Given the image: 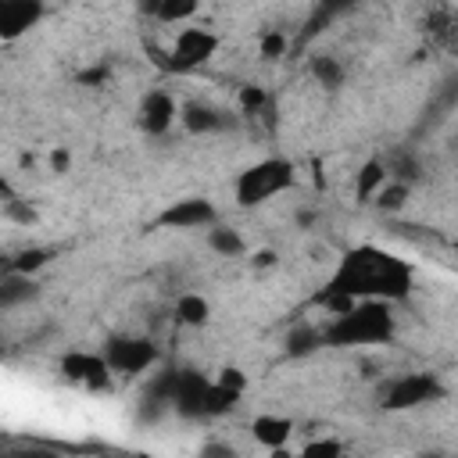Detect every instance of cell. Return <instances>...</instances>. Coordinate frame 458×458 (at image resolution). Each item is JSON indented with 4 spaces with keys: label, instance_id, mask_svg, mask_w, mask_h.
Wrapping results in <instances>:
<instances>
[{
    "label": "cell",
    "instance_id": "cell-7",
    "mask_svg": "<svg viewBox=\"0 0 458 458\" xmlns=\"http://www.w3.org/2000/svg\"><path fill=\"white\" fill-rule=\"evenodd\" d=\"M218 222V211L211 200L204 197H186V200H175L168 204L161 215H157V225L165 229H208Z\"/></svg>",
    "mask_w": 458,
    "mask_h": 458
},
{
    "label": "cell",
    "instance_id": "cell-19",
    "mask_svg": "<svg viewBox=\"0 0 458 458\" xmlns=\"http://www.w3.org/2000/svg\"><path fill=\"white\" fill-rule=\"evenodd\" d=\"M308 72L318 79V86H326V89H336V86H344V64L333 57V54H315L311 61H308Z\"/></svg>",
    "mask_w": 458,
    "mask_h": 458
},
{
    "label": "cell",
    "instance_id": "cell-27",
    "mask_svg": "<svg viewBox=\"0 0 458 458\" xmlns=\"http://www.w3.org/2000/svg\"><path fill=\"white\" fill-rule=\"evenodd\" d=\"M107 75H111V68H107V64H97V68H86V72L79 75V82H86V86H100Z\"/></svg>",
    "mask_w": 458,
    "mask_h": 458
},
{
    "label": "cell",
    "instance_id": "cell-11",
    "mask_svg": "<svg viewBox=\"0 0 458 458\" xmlns=\"http://www.w3.org/2000/svg\"><path fill=\"white\" fill-rule=\"evenodd\" d=\"M179 122L186 125V132H193V136H208V132H225V129H233L236 125V118H229V111H222V107H211V104H186L182 111H179Z\"/></svg>",
    "mask_w": 458,
    "mask_h": 458
},
{
    "label": "cell",
    "instance_id": "cell-30",
    "mask_svg": "<svg viewBox=\"0 0 458 458\" xmlns=\"http://www.w3.org/2000/svg\"><path fill=\"white\" fill-rule=\"evenodd\" d=\"M454 25H458V18H454Z\"/></svg>",
    "mask_w": 458,
    "mask_h": 458
},
{
    "label": "cell",
    "instance_id": "cell-2",
    "mask_svg": "<svg viewBox=\"0 0 458 458\" xmlns=\"http://www.w3.org/2000/svg\"><path fill=\"white\" fill-rule=\"evenodd\" d=\"M397 318L390 311V301H354L344 315H333L326 326V344L333 347H376L394 340Z\"/></svg>",
    "mask_w": 458,
    "mask_h": 458
},
{
    "label": "cell",
    "instance_id": "cell-5",
    "mask_svg": "<svg viewBox=\"0 0 458 458\" xmlns=\"http://www.w3.org/2000/svg\"><path fill=\"white\" fill-rule=\"evenodd\" d=\"M437 397H444V386L433 372H408V376H397L383 390V408L386 411H411V408L429 404Z\"/></svg>",
    "mask_w": 458,
    "mask_h": 458
},
{
    "label": "cell",
    "instance_id": "cell-17",
    "mask_svg": "<svg viewBox=\"0 0 458 458\" xmlns=\"http://www.w3.org/2000/svg\"><path fill=\"white\" fill-rule=\"evenodd\" d=\"M208 247L215 250V254H222V258H240L243 250H247V243H243V236L236 233V229H229V225H208Z\"/></svg>",
    "mask_w": 458,
    "mask_h": 458
},
{
    "label": "cell",
    "instance_id": "cell-21",
    "mask_svg": "<svg viewBox=\"0 0 458 458\" xmlns=\"http://www.w3.org/2000/svg\"><path fill=\"white\" fill-rule=\"evenodd\" d=\"M236 100H240V114H247V118H258V114H265V107H268V97H265L261 86H243V89L236 93Z\"/></svg>",
    "mask_w": 458,
    "mask_h": 458
},
{
    "label": "cell",
    "instance_id": "cell-22",
    "mask_svg": "<svg viewBox=\"0 0 458 458\" xmlns=\"http://www.w3.org/2000/svg\"><path fill=\"white\" fill-rule=\"evenodd\" d=\"M47 261H50V250H47V247H25L18 258H11L7 268H14V272H29V276H32V272L43 268Z\"/></svg>",
    "mask_w": 458,
    "mask_h": 458
},
{
    "label": "cell",
    "instance_id": "cell-29",
    "mask_svg": "<svg viewBox=\"0 0 458 458\" xmlns=\"http://www.w3.org/2000/svg\"><path fill=\"white\" fill-rule=\"evenodd\" d=\"M50 168L54 172H68V150H54L50 154Z\"/></svg>",
    "mask_w": 458,
    "mask_h": 458
},
{
    "label": "cell",
    "instance_id": "cell-12",
    "mask_svg": "<svg viewBox=\"0 0 458 458\" xmlns=\"http://www.w3.org/2000/svg\"><path fill=\"white\" fill-rule=\"evenodd\" d=\"M36 297H39V283L29 272H14V268L4 272V279H0V308L4 311H14Z\"/></svg>",
    "mask_w": 458,
    "mask_h": 458
},
{
    "label": "cell",
    "instance_id": "cell-26",
    "mask_svg": "<svg viewBox=\"0 0 458 458\" xmlns=\"http://www.w3.org/2000/svg\"><path fill=\"white\" fill-rule=\"evenodd\" d=\"M215 379H218L222 386H229V390H236V394H243V386H247V379H243V372H240V369H222Z\"/></svg>",
    "mask_w": 458,
    "mask_h": 458
},
{
    "label": "cell",
    "instance_id": "cell-8",
    "mask_svg": "<svg viewBox=\"0 0 458 458\" xmlns=\"http://www.w3.org/2000/svg\"><path fill=\"white\" fill-rule=\"evenodd\" d=\"M61 372H64V379L82 383V386H93V390L107 386V379L114 376L111 365H107V358H104V351H100V354H89V351H64V354H61Z\"/></svg>",
    "mask_w": 458,
    "mask_h": 458
},
{
    "label": "cell",
    "instance_id": "cell-6",
    "mask_svg": "<svg viewBox=\"0 0 458 458\" xmlns=\"http://www.w3.org/2000/svg\"><path fill=\"white\" fill-rule=\"evenodd\" d=\"M104 358L111 365V372H122V376H140L147 369L157 365V344L147 340V336H111L104 344Z\"/></svg>",
    "mask_w": 458,
    "mask_h": 458
},
{
    "label": "cell",
    "instance_id": "cell-3",
    "mask_svg": "<svg viewBox=\"0 0 458 458\" xmlns=\"http://www.w3.org/2000/svg\"><path fill=\"white\" fill-rule=\"evenodd\" d=\"M293 186V161L286 157H265L250 168H243L233 182V193H236V204L240 208H258L265 200H272L276 193L290 190Z\"/></svg>",
    "mask_w": 458,
    "mask_h": 458
},
{
    "label": "cell",
    "instance_id": "cell-15",
    "mask_svg": "<svg viewBox=\"0 0 458 458\" xmlns=\"http://www.w3.org/2000/svg\"><path fill=\"white\" fill-rule=\"evenodd\" d=\"M326 344V329H315V326H293L290 333H286V354L290 358H308V354H315L318 347Z\"/></svg>",
    "mask_w": 458,
    "mask_h": 458
},
{
    "label": "cell",
    "instance_id": "cell-23",
    "mask_svg": "<svg viewBox=\"0 0 458 458\" xmlns=\"http://www.w3.org/2000/svg\"><path fill=\"white\" fill-rule=\"evenodd\" d=\"M386 172H390L394 179H401V182H408V186H411V182L419 179V161H415L408 150H401V154H394V161L386 165Z\"/></svg>",
    "mask_w": 458,
    "mask_h": 458
},
{
    "label": "cell",
    "instance_id": "cell-16",
    "mask_svg": "<svg viewBox=\"0 0 458 458\" xmlns=\"http://www.w3.org/2000/svg\"><path fill=\"white\" fill-rule=\"evenodd\" d=\"M197 4L200 0H147V14L154 21L175 25V21H190L197 14Z\"/></svg>",
    "mask_w": 458,
    "mask_h": 458
},
{
    "label": "cell",
    "instance_id": "cell-4",
    "mask_svg": "<svg viewBox=\"0 0 458 458\" xmlns=\"http://www.w3.org/2000/svg\"><path fill=\"white\" fill-rule=\"evenodd\" d=\"M215 50H218V36L215 32H208V29H179L172 47L165 54H157V64L175 72V75H182V72L200 68Z\"/></svg>",
    "mask_w": 458,
    "mask_h": 458
},
{
    "label": "cell",
    "instance_id": "cell-1",
    "mask_svg": "<svg viewBox=\"0 0 458 458\" xmlns=\"http://www.w3.org/2000/svg\"><path fill=\"white\" fill-rule=\"evenodd\" d=\"M411 265L401 261L397 254L383 250V247H354L340 258L333 279L326 283V290H336V293H347L354 301H401L408 297L411 290Z\"/></svg>",
    "mask_w": 458,
    "mask_h": 458
},
{
    "label": "cell",
    "instance_id": "cell-25",
    "mask_svg": "<svg viewBox=\"0 0 458 458\" xmlns=\"http://www.w3.org/2000/svg\"><path fill=\"white\" fill-rule=\"evenodd\" d=\"M340 451H344L340 440H311V444H304V454H315V458H322V454H340Z\"/></svg>",
    "mask_w": 458,
    "mask_h": 458
},
{
    "label": "cell",
    "instance_id": "cell-13",
    "mask_svg": "<svg viewBox=\"0 0 458 458\" xmlns=\"http://www.w3.org/2000/svg\"><path fill=\"white\" fill-rule=\"evenodd\" d=\"M250 433H254V440H258L261 447L279 451V447L290 440L293 422H290L286 415H258V419H254V426H250Z\"/></svg>",
    "mask_w": 458,
    "mask_h": 458
},
{
    "label": "cell",
    "instance_id": "cell-9",
    "mask_svg": "<svg viewBox=\"0 0 458 458\" xmlns=\"http://www.w3.org/2000/svg\"><path fill=\"white\" fill-rule=\"evenodd\" d=\"M179 111L182 107L175 104V97L168 89H150L140 100V129L147 136H165L172 129V122L179 118Z\"/></svg>",
    "mask_w": 458,
    "mask_h": 458
},
{
    "label": "cell",
    "instance_id": "cell-18",
    "mask_svg": "<svg viewBox=\"0 0 458 458\" xmlns=\"http://www.w3.org/2000/svg\"><path fill=\"white\" fill-rule=\"evenodd\" d=\"M208 315H211V304L200 293H179L175 297V318L182 326H204Z\"/></svg>",
    "mask_w": 458,
    "mask_h": 458
},
{
    "label": "cell",
    "instance_id": "cell-24",
    "mask_svg": "<svg viewBox=\"0 0 458 458\" xmlns=\"http://www.w3.org/2000/svg\"><path fill=\"white\" fill-rule=\"evenodd\" d=\"M258 50H261V57H268V61L283 57V54H286V32H279V29H268V32L261 36Z\"/></svg>",
    "mask_w": 458,
    "mask_h": 458
},
{
    "label": "cell",
    "instance_id": "cell-28",
    "mask_svg": "<svg viewBox=\"0 0 458 458\" xmlns=\"http://www.w3.org/2000/svg\"><path fill=\"white\" fill-rule=\"evenodd\" d=\"M254 268H268V265H276V250H254Z\"/></svg>",
    "mask_w": 458,
    "mask_h": 458
},
{
    "label": "cell",
    "instance_id": "cell-10",
    "mask_svg": "<svg viewBox=\"0 0 458 458\" xmlns=\"http://www.w3.org/2000/svg\"><path fill=\"white\" fill-rule=\"evenodd\" d=\"M47 14L43 0H0V39H18L29 29H36Z\"/></svg>",
    "mask_w": 458,
    "mask_h": 458
},
{
    "label": "cell",
    "instance_id": "cell-20",
    "mask_svg": "<svg viewBox=\"0 0 458 458\" xmlns=\"http://www.w3.org/2000/svg\"><path fill=\"white\" fill-rule=\"evenodd\" d=\"M408 193H411V186H408V182H401V179L383 182V190L372 197V208H376V211H383V215H397V211L408 204Z\"/></svg>",
    "mask_w": 458,
    "mask_h": 458
},
{
    "label": "cell",
    "instance_id": "cell-14",
    "mask_svg": "<svg viewBox=\"0 0 458 458\" xmlns=\"http://www.w3.org/2000/svg\"><path fill=\"white\" fill-rule=\"evenodd\" d=\"M386 179H390L386 161H365L361 172H358V182H354V197H358V204H372V197L383 190Z\"/></svg>",
    "mask_w": 458,
    "mask_h": 458
}]
</instances>
